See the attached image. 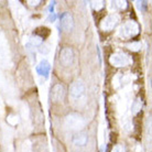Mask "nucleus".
<instances>
[{
    "label": "nucleus",
    "instance_id": "obj_8",
    "mask_svg": "<svg viewBox=\"0 0 152 152\" xmlns=\"http://www.w3.org/2000/svg\"><path fill=\"white\" fill-rule=\"evenodd\" d=\"M61 28L64 31H71L74 28V20L69 13H64L61 17Z\"/></svg>",
    "mask_w": 152,
    "mask_h": 152
},
{
    "label": "nucleus",
    "instance_id": "obj_10",
    "mask_svg": "<svg viewBox=\"0 0 152 152\" xmlns=\"http://www.w3.org/2000/svg\"><path fill=\"white\" fill-rule=\"evenodd\" d=\"M37 72H38L39 75L44 76V77H48L50 73V64L49 62L43 60V61L40 62V64L38 65L37 67Z\"/></svg>",
    "mask_w": 152,
    "mask_h": 152
},
{
    "label": "nucleus",
    "instance_id": "obj_15",
    "mask_svg": "<svg viewBox=\"0 0 152 152\" xmlns=\"http://www.w3.org/2000/svg\"><path fill=\"white\" fill-rule=\"evenodd\" d=\"M113 4H115V6H117L119 8H124V9L127 7V2L126 1H117V2H113Z\"/></svg>",
    "mask_w": 152,
    "mask_h": 152
},
{
    "label": "nucleus",
    "instance_id": "obj_16",
    "mask_svg": "<svg viewBox=\"0 0 152 152\" xmlns=\"http://www.w3.org/2000/svg\"><path fill=\"white\" fill-rule=\"evenodd\" d=\"M113 152H126L125 149H124V147H121V145H116L114 149H113Z\"/></svg>",
    "mask_w": 152,
    "mask_h": 152
},
{
    "label": "nucleus",
    "instance_id": "obj_4",
    "mask_svg": "<svg viewBox=\"0 0 152 152\" xmlns=\"http://www.w3.org/2000/svg\"><path fill=\"white\" fill-rule=\"evenodd\" d=\"M109 62L110 64H113L114 66H117V67H120V66H126V65L129 64L130 60L128 58V56L124 53H116L113 54L109 58Z\"/></svg>",
    "mask_w": 152,
    "mask_h": 152
},
{
    "label": "nucleus",
    "instance_id": "obj_9",
    "mask_svg": "<svg viewBox=\"0 0 152 152\" xmlns=\"http://www.w3.org/2000/svg\"><path fill=\"white\" fill-rule=\"evenodd\" d=\"M72 141H73V143L75 145H77V147H84V145L87 143L88 137L86 133L78 132V133H76L75 136H73Z\"/></svg>",
    "mask_w": 152,
    "mask_h": 152
},
{
    "label": "nucleus",
    "instance_id": "obj_2",
    "mask_svg": "<svg viewBox=\"0 0 152 152\" xmlns=\"http://www.w3.org/2000/svg\"><path fill=\"white\" fill-rule=\"evenodd\" d=\"M84 125H85L84 119L78 115L72 114L66 118V126L72 130H75V131L82 130L84 128Z\"/></svg>",
    "mask_w": 152,
    "mask_h": 152
},
{
    "label": "nucleus",
    "instance_id": "obj_17",
    "mask_svg": "<svg viewBox=\"0 0 152 152\" xmlns=\"http://www.w3.org/2000/svg\"><path fill=\"white\" fill-rule=\"evenodd\" d=\"M93 6H94V8H95L96 10H98V9H100V8H103V2H102V1H98V2H94V4H93Z\"/></svg>",
    "mask_w": 152,
    "mask_h": 152
},
{
    "label": "nucleus",
    "instance_id": "obj_11",
    "mask_svg": "<svg viewBox=\"0 0 152 152\" xmlns=\"http://www.w3.org/2000/svg\"><path fill=\"white\" fill-rule=\"evenodd\" d=\"M31 44H33V45H41L42 44V39L41 37H32L31 38Z\"/></svg>",
    "mask_w": 152,
    "mask_h": 152
},
{
    "label": "nucleus",
    "instance_id": "obj_5",
    "mask_svg": "<svg viewBox=\"0 0 152 152\" xmlns=\"http://www.w3.org/2000/svg\"><path fill=\"white\" fill-rule=\"evenodd\" d=\"M138 33V26L134 22L125 23L120 29V35L124 38H130Z\"/></svg>",
    "mask_w": 152,
    "mask_h": 152
},
{
    "label": "nucleus",
    "instance_id": "obj_12",
    "mask_svg": "<svg viewBox=\"0 0 152 152\" xmlns=\"http://www.w3.org/2000/svg\"><path fill=\"white\" fill-rule=\"evenodd\" d=\"M39 51H40V53L42 54H48L50 52V48L49 45H46V44H41V45H39Z\"/></svg>",
    "mask_w": 152,
    "mask_h": 152
},
{
    "label": "nucleus",
    "instance_id": "obj_3",
    "mask_svg": "<svg viewBox=\"0 0 152 152\" xmlns=\"http://www.w3.org/2000/svg\"><path fill=\"white\" fill-rule=\"evenodd\" d=\"M85 93V85L82 80H75L69 87V94L73 98H80Z\"/></svg>",
    "mask_w": 152,
    "mask_h": 152
},
{
    "label": "nucleus",
    "instance_id": "obj_7",
    "mask_svg": "<svg viewBox=\"0 0 152 152\" xmlns=\"http://www.w3.org/2000/svg\"><path fill=\"white\" fill-rule=\"evenodd\" d=\"M118 22H119V17H118L117 15H108L106 19L103 21L102 28L106 31H110L117 26Z\"/></svg>",
    "mask_w": 152,
    "mask_h": 152
},
{
    "label": "nucleus",
    "instance_id": "obj_13",
    "mask_svg": "<svg viewBox=\"0 0 152 152\" xmlns=\"http://www.w3.org/2000/svg\"><path fill=\"white\" fill-rule=\"evenodd\" d=\"M140 108H141V104H140V102L138 100V102H136V103H134V105H133V107H132L133 114H137L138 111L140 110Z\"/></svg>",
    "mask_w": 152,
    "mask_h": 152
},
{
    "label": "nucleus",
    "instance_id": "obj_14",
    "mask_svg": "<svg viewBox=\"0 0 152 152\" xmlns=\"http://www.w3.org/2000/svg\"><path fill=\"white\" fill-rule=\"evenodd\" d=\"M128 48H129L130 50H132V51H138L139 48H140V44H139V43H131V44L128 45Z\"/></svg>",
    "mask_w": 152,
    "mask_h": 152
},
{
    "label": "nucleus",
    "instance_id": "obj_6",
    "mask_svg": "<svg viewBox=\"0 0 152 152\" xmlns=\"http://www.w3.org/2000/svg\"><path fill=\"white\" fill-rule=\"evenodd\" d=\"M65 97V88L62 84H55L51 89V99L53 102H61Z\"/></svg>",
    "mask_w": 152,
    "mask_h": 152
},
{
    "label": "nucleus",
    "instance_id": "obj_1",
    "mask_svg": "<svg viewBox=\"0 0 152 152\" xmlns=\"http://www.w3.org/2000/svg\"><path fill=\"white\" fill-rule=\"evenodd\" d=\"M74 52L69 46H65L60 52V63L65 67H69L74 63Z\"/></svg>",
    "mask_w": 152,
    "mask_h": 152
}]
</instances>
